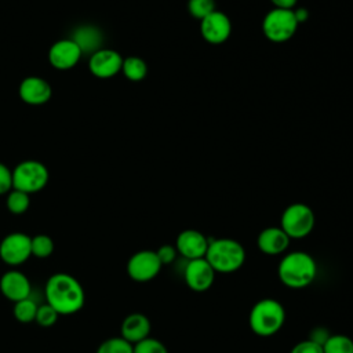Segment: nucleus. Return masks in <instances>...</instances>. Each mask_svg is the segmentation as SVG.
<instances>
[{"instance_id":"obj_1","label":"nucleus","mask_w":353,"mask_h":353,"mask_svg":"<svg viewBox=\"0 0 353 353\" xmlns=\"http://www.w3.org/2000/svg\"><path fill=\"white\" fill-rule=\"evenodd\" d=\"M47 303L58 314L77 313L85 302V294L80 281L68 273H54L46 283Z\"/></svg>"},{"instance_id":"obj_2","label":"nucleus","mask_w":353,"mask_h":353,"mask_svg":"<svg viewBox=\"0 0 353 353\" xmlns=\"http://www.w3.org/2000/svg\"><path fill=\"white\" fill-rule=\"evenodd\" d=\"M277 274L280 281L288 288H305L316 279L317 263L310 254L305 251H292L281 258Z\"/></svg>"},{"instance_id":"obj_3","label":"nucleus","mask_w":353,"mask_h":353,"mask_svg":"<svg viewBox=\"0 0 353 353\" xmlns=\"http://www.w3.org/2000/svg\"><path fill=\"white\" fill-rule=\"evenodd\" d=\"M216 273H233L245 262V250L234 239H214L210 240L204 256Z\"/></svg>"},{"instance_id":"obj_4","label":"nucleus","mask_w":353,"mask_h":353,"mask_svg":"<svg viewBox=\"0 0 353 353\" xmlns=\"http://www.w3.org/2000/svg\"><path fill=\"white\" fill-rule=\"evenodd\" d=\"M285 321L284 306L273 299L263 298L250 310L248 324L251 331L258 336H272L277 334Z\"/></svg>"},{"instance_id":"obj_5","label":"nucleus","mask_w":353,"mask_h":353,"mask_svg":"<svg viewBox=\"0 0 353 353\" xmlns=\"http://www.w3.org/2000/svg\"><path fill=\"white\" fill-rule=\"evenodd\" d=\"M316 223L313 210L303 203L290 204L281 214L280 228L290 239H303L312 233Z\"/></svg>"},{"instance_id":"obj_6","label":"nucleus","mask_w":353,"mask_h":353,"mask_svg":"<svg viewBox=\"0 0 353 353\" xmlns=\"http://www.w3.org/2000/svg\"><path fill=\"white\" fill-rule=\"evenodd\" d=\"M48 178V170L43 163L37 160H25L12 170V189L28 194L37 193L44 189Z\"/></svg>"},{"instance_id":"obj_7","label":"nucleus","mask_w":353,"mask_h":353,"mask_svg":"<svg viewBox=\"0 0 353 353\" xmlns=\"http://www.w3.org/2000/svg\"><path fill=\"white\" fill-rule=\"evenodd\" d=\"M298 25L292 10L273 8L263 17L262 32L268 40L273 43H284L292 39Z\"/></svg>"},{"instance_id":"obj_8","label":"nucleus","mask_w":353,"mask_h":353,"mask_svg":"<svg viewBox=\"0 0 353 353\" xmlns=\"http://www.w3.org/2000/svg\"><path fill=\"white\" fill-rule=\"evenodd\" d=\"M163 265L152 250H141L132 254L127 262V273L130 279L138 283L153 280L161 270Z\"/></svg>"},{"instance_id":"obj_9","label":"nucleus","mask_w":353,"mask_h":353,"mask_svg":"<svg viewBox=\"0 0 353 353\" xmlns=\"http://www.w3.org/2000/svg\"><path fill=\"white\" fill-rule=\"evenodd\" d=\"M30 240L32 237L22 232H14L7 234L0 241L1 261L10 266H18L26 262L28 258L32 256Z\"/></svg>"},{"instance_id":"obj_10","label":"nucleus","mask_w":353,"mask_h":353,"mask_svg":"<svg viewBox=\"0 0 353 353\" xmlns=\"http://www.w3.org/2000/svg\"><path fill=\"white\" fill-rule=\"evenodd\" d=\"M215 274L216 272L212 269L205 258L188 261L183 270V279L186 285L196 292H203L211 288L215 281Z\"/></svg>"},{"instance_id":"obj_11","label":"nucleus","mask_w":353,"mask_h":353,"mask_svg":"<svg viewBox=\"0 0 353 353\" xmlns=\"http://www.w3.org/2000/svg\"><path fill=\"white\" fill-rule=\"evenodd\" d=\"M200 33L211 44L225 43L232 33V22L222 11H212L200 21Z\"/></svg>"},{"instance_id":"obj_12","label":"nucleus","mask_w":353,"mask_h":353,"mask_svg":"<svg viewBox=\"0 0 353 353\" xmlns=\"http://www.w3.org/2000/svg\"><path fill=\"white\" fill-rule=\"evenodd\" d=\"M123 57L110 48H101L90 55L88 69L98 79H110L121 72Z\"/></svg>"},{"instance_id":"obj_13","label":"nucleus","mask_w":353,"mask_h":353,"mask_svg":"<svg viewBox=\"0 0 353 353\" xmlns=\"http://www.w3.org/2000/svg\"><path fill=\"white\" fill-rule=\"evenodd\" d=\"M83 52L72 39L55 41L48 50V61L58 70H68L77 65Z\"/></svg>"},{"instance_id":"obj_14","label":"nucleus","mask_w":353,"mask_h":353,"mask_svg":"<svg viewBox=\"0 0 353 353\" xmlns=\"http://www.w3.org/2000/svg\"><path fill=\"white\" fill-rule=\"evenodd\" d=\"M210 240L205 234L194 229L182 230L175 241V248L178 254H181L188 261L204 258Z\"/></svg>"},{"instance_id":"obj_15","label":"nucleus","mask_w":353,"mask_h":353,"mask_svg":"<svg viewBox=\"0 0 353 353\" xmlns=\"http://www.w3.org/2000/svg\"><path fill=\"white\" fill-rule=\"evenodd\" d=\"M30 281L25 273L11 269L0 277V291L11 302H18L30 296Z\"/></svg>"},{"instance_id":"obj_16","label":"nucleus","mask_w":353,"mask_h":353,"mask_svg":"<svg viewBox=\"0 0 353 353\" xmlns=\"http://www.w3.org/2000/svg\"><path fill=\"white\" fill-rule=\"evenodd\" d=\"M18 94L28 105H44L50 101L52 90L47 80L39 76H29L21 81Z\"/></svg>"},{"instance_id":"obj_17","label":"nucleus","mask_w":353,"mask_h":353,"mask_svg":"<svg viewBox=\"0 0 353 353\" xmlns=\"http://www.w3.org/2000/svg\"><path fill=\"white\" fill-rule=\"evenodd\" d=\"M290 240L280 226H269L258 234L256 245L266 255H279L288 248Z\"/></svg>"},{"instance_id":"obj_18","label":"nucleus","mask_w":353,"mask_h":353,"mask_svg":"<svg viewBox=\"0 0 353 353\" xmlns=\"http://www.w3.org/2000/svg\"><path fill=\"white\" fill-rule=\"evenodd\" d=\"M150 320L142 313H131L128 314L120 327V336L127 342L135 345L137 342L145 339L150 334Z\"/></svg>"},{"instance_id":"obj_19","label":"nucleus","mask_w":353,"mask_h":353,"mask_svg":"<svg viewBox=\"0 0 353 353\" xmlns=\"http://www.w3.org/2000/svg\"><path fill=\"white\" fill-rule=\"evenodd\" d=\"M81 50L83 54H94L102 48L103 34L98 26L94 25H80L74 28L70 37Z\"/></svg>"},{"instance_id":"obj_20","label":"nucleus","mask_w":353,"mask_h":353,"mask_svg":"<svg viewBox=\"0 0 353 353\" xmlns=\"http://www.w3.org/2000/svg\"><path fill=\"white\" fill-rule=\"evenodd\" d=\"M123 74L131 81H141L148 74V65L139 57H127L123 59Z\"/></svg>"},{"instance_id":"obj_21","label":"nucleus","mask_w":353,"mask_h":353,"mask_svg":"<svg viewBox=\"0 0 353 353\" xmlns=\"http://www.w3.org/2000/svg\"><path fill=\"white\" fill-rule=\"evenodd\" d=\"M323 353H353V339L343 334H334L323 343Z\"/></svg>"},{"instance_id":"obj_22","label":"nucleus","mask_w":353,"mask_h":353,"mask_svg":"<svg viewBox=\"0 0 353 353\" xmlns=\"http://www.w3.org/2000/svg\"><path fill=\"white\" fill-rule=\"evenodd\" d=\"M37 307L39 305L29 298H25L22 301H18L14 303V317L17 319V321L22 323V324H28L34 321L36 319V313H37Z\"/></svg>"},{"instance_id":"obj_23","label":"nucleus","mask_w":353,"mask_h":353,"mask_svg":"<svg viewBox=\"0 0 353 353\" xmlns=\"http://www.w3.org/2000/svg\"><path fill=\"white\" fill-rule=\"evenodd\" d=\"M6 204H7V210H8L11 214L21 215V214H23V212L28 211V208H29V205H30V197H29V194L25 193V192L12 189V190H10V192L7 193Z\"/></svg>"},{"instance_id":"obj_24","label":"nucleus","mask_w":353,"mask_h":353,"mask_svg":"<svg viewBox=\"0 0 353 353\" xmlns=\"http://www.w3.org/2000/svg\"><path fill=\"white\" fill-rule=\"evenodd\" d=\"M95 353H134V345L121 336H113L105 339Z\"/></svg>"},{"instance_id":"obj_25","label":"nucleus","mask_w":353,"mask_h":353,"mask_svg":"<svg viewBox=\"0 0 353 353\" xmlns=\"http://www.w3.org/2000/svg\"><path fill=\"white\" fill-rule=\"evenodd\" d=\"M54 240L47 234H36L30 240L32 255L36 258H48L54 252Z\"/></svg>"},{"instance_id":"obj_26","label":"nucleus","mask_w":353,"mask_h":353,"mask_svg":"<svg viewBox=\"0 0 353 353\" xmlns=\"http://www.w3.org/2000/svg\"><path fill=\"white\" fill-rule=\"evenodd\" d=\"M215 0H189L188 11L192 17L201 21L204 17L215 11Z\"/></svg>"},{"instance_id":"obj_27","label":"nucleus","mask_w":353,"mask_h":353,"mask_svg":"<svg viewBox=\"0 0 353 353\" xmlns=\"http://www.w3.org/2000/svg\"><path fill=\"white\" fill-rule=\"evenodd\" d=\"M134 353H168V350L161 341L148 336L134 345Z\"/></svg>"},{"instance_id":"obj_28","label":"nucleus","mask_w":353,"mask_h":353,"mask_svg":"<svg viewBox=\"0 0 353 353\" xmlns=\"http://www.w3.org/2000/svg\"><path fill=\"white\" fill-rule=\"evenodd\" d=\"M58 313L55 312L54 307H51L47 302L44 305H39L37 307V313H36V319L34 321L41 325V327H51L57 323L58 320Z\"/></svg>"},{"instance_id":"obj_29","label":"nucleus","mask_w":353,"mask_h":353,"mask_svg":"<svg viewBox=\"0 0 353 353\" xmlns=\"http://www.w3.org/2000/svg\"><path fill=\"white\" fill-rule=\"evenodd\" d=\"M156 254L161 262V265H170L175 261L176 255H178V251L175 248V245H171V244H163L160 245L157 250H156Z\"/></svg>"},{"instance_id":"obj_30","label":"nucleus","mask_w":353,"mask_h":353,"mask_svg":"<svg viewBox=\"0 0 353 353\" xmlns=\"http://www.w3.org/2000/svg\"><path fill=\"white\" fill-rule=\"evenodd\" d=\"M290 353H323V346L312 339L298 342Z\"/></svg>"},{"instance_id":"obj_31","label":"nucleus","mask_w":353,"mask_h":353,"mask_svg":"<svg viewBox=\"0 0 353 353\" xmlns=\"http://www.w3.org/2000/svg\"><path fill=\"white\" fill-rule=\"evenodd\" d=\"M12 189V171L0 163V194H7Z\"/></svg>"},{"instance_id":"obj_32","label":"nucleus","mask_w":353,"mask_h":353,"mask_svg":"<svg viewBox=\"0 0 353 353\" xmlns=\"http://www.w3.org/2000/svg\"><path fill=\"white\" fill-rule=\"evenodd\" d=\"M328 336H330V334L327 332V330H324V328H314L309 339H312V341H314V342H317V343H320L323 346V343L327 341Z\"/></svg>"},{"instance_id":"obj_33","label":"nucleus","mask_w":353,"mask_h":353,"mask_svg":"<svg viewBox=\"0 0 353 353\" xmlns=\"http://www.w3.org/2000/svg\"><path fill=\"white\" fill-rule=\"evenodd\" d=\"M274 8H284V10H292L296 6L298 0H270Z\"/></svg>"},{"instance_id":"obj_34","label":"nucleus","mask_w":353,"mask_h":353,"mask_svg":"<svg viewBox=\"0 0 353 353\" xmlns=\"http://www.w3.org/2000/svg\"><path fill=\"white\" fill-rule=\"evenodd\" d=\"M294 11V15H295V19L298 23H302V22H306L307 18H309V11L305 8V7H299V8H292Z\"/></svg>"}]
</instances>
